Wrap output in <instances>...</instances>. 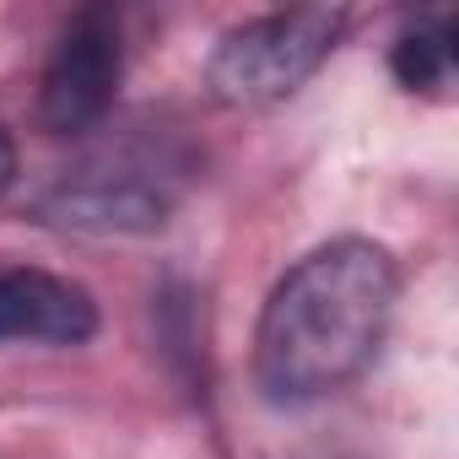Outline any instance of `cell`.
<instances>
[{
  "instance_id": "cell-1",
  "label": "cell",
  "mask_w": 459,
  "mask_h": 459,
  "mask_svg": "<svg viewBox=\"0 0 459 459\" xmlns=\"http://www.w3.org/2000/svg\"><path fill=\"white\" fill-rule=\"evenodd\" d=\"M400 271L373 238L308 249L265 298L255 325V384L271 405L298 411L341 394L384 346Z\"/></svg>"
},
{
  "instance_id": "cell-2",
  "label": "cell",
  "mask_w": 459,
  "mask_h": 459,
  "mask_svg": "<svg viewBox=\"0 0 459 459\" xmlns=\"http://www.w3.org/2000/svg\"><path fill=\"white\" fill-rule=\"evenodd\" d=\"M195 173L200 157L184 135L130 130L65 168L44 189V216L76 233H152L173 216Z\"/></svg>"
},
{
  "instance_id": "cell-3",
  "label": "cell",
  "mask_w": 459,
  "mask_h": 459,
  "mask_svg": "<svg viewBox=\"0 0 459 459\" xmlns=\"http://www.w3.org/2000/svg\"><path fill=\"white\" fill-rule=\"evenodd\" d=\"M346 12H271L227 28L205 60V87L227 108H271L292 98L341 44Z\"/></svg>"
},
{
  "instance_id": "cell-4",
  "label": "cell",
  "mask_w": 459,
  "mask_h": 459,
  "mask_svg": "<svg viewBox=\"0 0 459 459\" xmlns=\"http://www.w3.org/2000/svg\"><path fill=\"white\" fill-rule=\"evenodd\" d=\"M125 76V33L119 17L108 6H87L76 12L49 60H44V82H39V125L49 135H87L108 119L114 92Z\"/></svg>"
},
{
  "instance_id": "cell-5",
  "label": "cell",
  "mask_w": 459,
  "mask_h": 459,
  "mask_svg": "<svg viewBox=\"0 0 459 459\" xmlns=\"http://www.w3.org/2000/svg\"><path fill=\"white\" fill-rule=\"evenodd\" d=\"M98 298L44 265H0V341L6 346H87Z\"/></svg>"
},
{
  "instance_id": "cell-6",
  "label": "cell",
  "mask_w": 459,
  "mask_h": 459,
  "mask_svg": "<svg viewBox=\"0 0 459 459\" xmlns=\"http://www.w3.org/2000/svg\"><path fill=\"white\" fill-rule=\"evenodd\" d=\"M389 71L405 92H443L454 82V17L448 12H421L394 33Z\"/></svg>"
},
{
  "instance_id": "cell-7",
  "label": "cell",
  "mask_w": 459,
  "mask_h": 459,
  "mask_svg": "<svg viewBox=\"0 0 459 459\" xmlns=\"http://www.w3.org/2000/svg\"><path fill=\"white\" fill-rule=\"evenodd\" d=\"M17 184V135H12V125L0 119V195H6Z\"/></svg>"
}]
</instances>
